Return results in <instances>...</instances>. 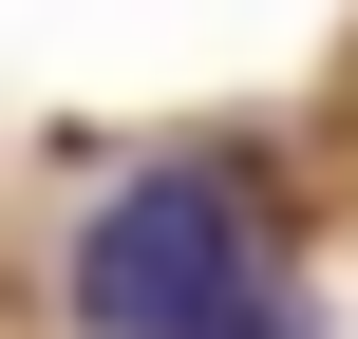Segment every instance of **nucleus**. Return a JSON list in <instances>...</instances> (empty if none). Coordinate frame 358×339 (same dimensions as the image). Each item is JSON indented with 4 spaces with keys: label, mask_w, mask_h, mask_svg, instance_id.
I'll use <instances>...</instances> for the list:
<instances>
[{
    "label": "nucleus",
    "mask_w": 358,
    "mask_h": 339,
    "mask_svg": "<svg viewBox=\"0 0 358 339\" xmlns=\"http://www.w3.org/2000/svg\"><path fill=\"white\" fill-rule=\"evenodd\" d=\"M208 339H302V302H245V283H227V302H208Z\"/></svg>",
    "instance_id": "nucleus-2"
},
{
    "label": "nucleus",
    "mask_w": 358,
    "mask_h": 339,
    "mask_svg": "<svg viewBox=\"0 0 358 339\" xmlns=\"http://www.w3.org/2000/svg\"><path fill=\"white\" fill-rule=\"evenodd\" d=\"M227 283H245L227 170H132V189L76 226V339H208Z\"/></svg>",
    "instance_id": "nucleus-1"
}]
</instances>
